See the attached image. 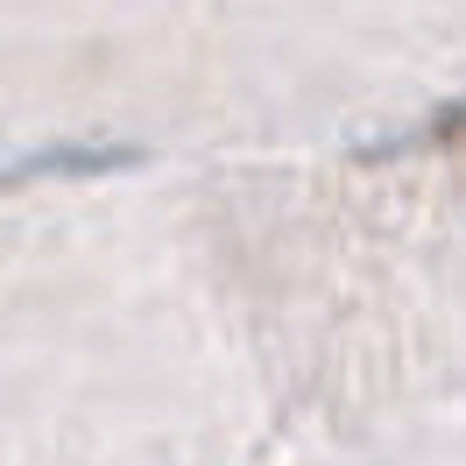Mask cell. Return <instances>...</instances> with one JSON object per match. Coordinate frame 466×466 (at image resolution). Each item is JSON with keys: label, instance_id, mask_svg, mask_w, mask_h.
I'll return each mask as SVG.
<instances>
[{"label": "cell", "instance_id": "cell-1", "mask_svg": "<svg viewBox=\"0 0 466 466\" xmlns=\"http://www.w3.org/2000/svg\"><path fill=\"white\" fill-rule=\"evenodd\" d=\"M466 114V0H0V170L389 142Z\"/></svg>", "mask_w": 466, "mask_h": 466}]
</instances>
